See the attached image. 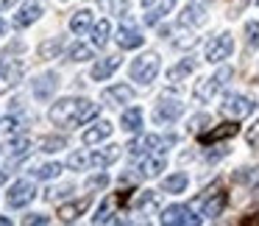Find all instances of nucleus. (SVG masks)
Instances as JSON below:
<instances>
[{"instance_id": "nucleus-1", "label": "nucleus", "mask_w": 259, "mask_h": 226, "mask_svg": "<svg viewBox=\"0 0 259 226\" xmlns=\"http://www.w3.org/2000/svg\"><path fill=\"white\" fill-rule=\"evenodd\" d=\"M98 112H101V106L92 103L90 98H62V101H56L51 106L48 118H51V123H56V126L75 129V126H84L87 120L98 118Z\"/></svg>"}, {"instance_id": "nucleus-2", "label": "nucleus", "mask_w": 259, "mask_h": 226, "mask_svg": "<svg viewBox=\"0 0 259 226\" xmlns=\"http://www.w3.org/2000/svg\"><path fill=\"white\" fill-rule=\"evenodd\" d=\"M159 67H162V59H159V53H156V51L142 53V56H140V59H134V62H131V67H128L131 81H137V84L148 87L153 79H156Z\"/></svg>"}, {"instance_id": "nucleus-3", "label": "nucleus", "mask_w": 259, "mask_h": 226, "mask_svg": "<svg viewBox=\"0 0 259 226\" xmlns=\"http://www.w3.org/2000/svg\"><path fill=\"white\" fill-rule=\"evenodd\" d=\"M231 79V67H220L214 76H209V79H203V81H198L195 84V90H192V95H195V101H201V103H209L214 95H218L220 90L226 87V81Z\"/></svg>"}, {"instance_id": "nucleus-4", "label": "nucleus", "mask_w": 259, "mask_h": 226, "mask_svg": "<svg viewBox=\"0 0 259 226\" xmlns=\"http://www.w3.org/2000/svg\"><path fill=\"white\" fill-rule=\"evenodd\" d=\"M176 137L167 134V137H156V134H140L137 140L128 142V154L140 157V154H153V151H164V145H173Z\"/></svg>"}, {"instance_id": "nucleus-5", "label": "nucleus", "mask_w": 259, "mask_h": 226, "mask_svg": "<svg viewBox=\"0 0 259 226\" xmlns=\"http://www.w3.org/2000/svg\"><path fill=\"white\" fill-rule=\"evenodd\" d=\"M253 109H256V101H253V98H245V95H229L220 103V115H226V118H231V120L248 118V115H253Z\"/></svg>"}, {"instance_id": "nucleus-6", "label": "nucleus", "mask_w": 259, "mask_h": 226, "mask_svg": "<svg viewBox=\"0 0 259 226\" xmlns=\"http://www.w3.org/2000/svg\"><path fill=\"white\" fill-rule=\"evenodd\" d=\"M34 198H36V187H34V181H28V179L14 181V184L9 187V193H6L9 207H14V209H20V207H25V204H31Z\"/></svg>"}, {"instance_id": "nucleus-7", "label": "nucleus", "mask_w": 259, "mask_h": 226, "mask_svg": "<svg viewBox=\"0 0 259 226\" xmlns=\"http://www.w3.org/2000/svg\"><path fill=\"white\" fill-rule=\"evenodd\" d=\"M231 51H234V40H231L229 31H223V34H218L206 45V62L209 64H220L223 59L231 56Z\"/></svg>"}, {"instance_id": "nucleus-8", "label": "nucleus", "mask_w": 259, "mask_h": 226, "mask_svg": "<svg viewBox=\"0 0 259 226\" xmlns=\"http://www.w3.org/2000/svg\"><path fill=\"white\" fill-rule=\"evenodd\" d=\"M237 131H240L237 120H229V123H220V126H214V129H209V131H198V142H201V145L223 142V140H231V137H234Z\"/></svg>"}, {"instance_id": "nucleus-9", "label": "nucleus", "mask_w": 259, "mask_h": 226, "mask_svg": "<svg viewBox=\"0 0 259 226\" xmlns=\"http://www.w3.org/2000/svg\"><path fill=\"white\" fill-rule=\"evenodd\" d=\"M162 223H167V226H179V223L192 226V223H198V218L192 215V207H184V204H173V207H167V209L162 212Z\"/></svg>"}, {"instance_id": "nucleus-10", "label": "nucleus", "mask_w": 259, "mask_h": 226, "mask_svg": "<svg viewBox=\"0 0 259 226\" xmlns=\"http://www.w3.org/2000/svg\"><path fill=\"white\" fill-rule=\"evenodd\" d=\"M23 64L20 62H6V59H0V95L3 92H9L14 84L20 81V76H23Z\"/></svg>"}, {"instance_id": "nucleus-11", "label": "nucleus", "mask_w": 259, "mask_h": 226, "mask_svg": "<svg viewBox=\"0 0 259 226\" xmlns=\"http://www.w3.org/2000/svg\"><path fill=\"white\" fill-rule=\"evenodd\" d=\"M181 115H184V103L181 101H159L156 103V112H153V120L156 123H173V120H179Z\"/></svg>"}, {"instance_id": "nucleus-12", "label": "nucleus", "mask_w": 259, "mask_h": 226, "mask_svg": "<svg viewBox=\"0 0 259 226\" xmlns=\"http://www.w3.org/2000/svg\"><path fill=\"white\" fill-rule=\"evenodd\" d=\"M42 14V3L39 0H25L23 9L14 14V28H28L31 23H36Z\"/></svg>"}, {"instance_id": "nucleus-13", "label": "nucleus", "mask_w": 259, "mask_h": 226, "mask_svg": "<svg viewBox=\"0 0 259 226\" xmlns=\"http://www.w3.org/2000/svg\"><path fill=\"white\" fill-rule=\"evenodd\" d=\"M90 201H92V198L84 196V198H78V201L62 204V207H59V220H64V223H73V220H78L81 215L90 209Z\"/></svg>"}, {"instance_id": "nucleus-14", "label": "nucleus", "mask_w": 259, "mask_h": 226, "mask_svg": "<svg viewBox=\"0 0 259 226\" xmlns=\"http://www.w3.org/2000/svg\"><path fill=\"white\" fill-rule=\"evenodd\" d=\"M101 98L109 103V106H120V103L134 101V90H131L128 84H114V87H106Z\"/></svg>"}, {"instance_id": "nucleus-15", "label": "nucleus", "mask_w": 259, "mask_h": 226, "mask_svg": "<svg viewBox=\"0 0 259 226\" xmlns=\"http://www.w3.org/2000/svg\"><path fill=\"white\" fill-rule=\"evenodd\" d=\"M117 159H120V145H109V148H103V151L87 154V165H90V168H109V165L117 162Z\"/></svg>"}, {"instance_id": "nucleus-16", "label": "nucleus", "mask_w": 259, "mask_h": 226, "mask_svg": "<svg viewBox=\"0 0 259 226\" xmlns=\"http://www.w3.org/2000/svg\"><path fill=\"white\" fill-rule=\"evenodd\" d=\"M56 87H59V76L56 73L39 76V79L34 81V98H36V101H48V98L56 92Z\"/></svg>"}, {"instance_id": "nucleus-17", "label": "nucleus", "mask_w": 259, "mask_h": 226, "mask_svg": "<svg viewBox=\"0 0 259 226\" xmlns=\"http://www.w3.org/2000/svg\"><path fill=\"white\" fill-rule=\"evenodd\" d=\"M114 126L109 123V120H101V123H95L92 129H87L84 134H81V140H84V145H98V142H103L106 137H112Z\"/></svg>"}, {"instance_id": "nucleus-18", "label": "nucleus", "mask_w": 259, "mask_h": 226, "mask_svg": "<svg viewBox=\"0 0 259 226\" xmlns=\"http://www.w3.org/2000/svg\"><path fill=\"white\" fill-rule=\"evenodd\" d=\"M134 209H140V212H159L162 209V196L156 190H142L134 201Z\"/></svg>"}, {"instance_id": "nucleus-19", "label": "nucleus", "mask_w": 259, "mask_h": 226, "mask_svg": "<svg viewBox=\"0 0 259 226\" xmlns=\"http://www.w3.org/2000/svg\"><path fill=\"white\" fill-rule=\"evenodd\" d=\"M142 42H145V36H142L137 28H131V25H123V28L117 31V45L123 48V51H134V48H140Z\"/></svg>"}, {"instance_id": "nucleus-20", "label": "nucleus", "mask_w": 259, "mask_h": 226, "mask_svg": "<svg viewBox=\"0 0 259 226\" xmlns=\"http://www.w3.org/2000/svg\"><path fill=\"white\" fill-rule=\"evenodd\" d=\"M120 62H123L120 56H106V59H101L98 64H92V73H90V76H92L95 81H106L109 76H112L114 70L120 67Z\"/></svg>"}, {"instance_id": "nucleus-21", "label": "nucleus", "mask_w": 259, "mask_h": 226, "mask_svg": "<svg viewBox=\"0 0 259 226\" xmlns=\"http://www.w3.org/2000/svg\"><path fill=\"white\" fill-rule=\"evenodd\" d=\"M170 42H173V48H179V51H190V48L198 45V36H195V31H190V25H181V28L170 36Z\"/></svg>"}, {"instance_id": "nucleus-22", "label": "nucleus", "mask_w": 259, "mask_h": 226, "mask_svg": "<svg viewBox=\"0 0 259 226\" xmlns=\"http://www.w3.org/2000/svg\"><path fill=\"white\" fill-rule=\"evenodd\" d=\"M226 204H229V193L218 190V193H214V198H209V201H206V207H203V215L214 220V218H218V215H223Z\"/></svg>"}, {"instance_id": "nucleus-23", "label": "nucleus", "mask_w": 259, "mask_h": 226, "mask_svg": "<svg viewBox=\"0 0 259 226\" xmlns=\"http://www.w3.org/2000/svg\"><path fill=\"white\" fill-rule=\"evenodd\" d=\"M92 28V12L90 9H81V12H75L73 17H70V31L73 34H87V31Z\"/></svg>"}, {"instance_id": "nucleus-24", "label": "nucleus", "mask_w": 259, "mask_h": 226, "mask_svg": "<svg viewBox=\"0 0 259 226\" xmlns=\"http://www.w3.org/2000/svg\"><path fill=\"white\" fill-rule=\"evenodd\" d=\"M206 12H203V6H198V3H190V6L181 12V25H203L206 23Z\"/></svg>"}, {"instance_id": "nucleus-25", "label": "nucleus", "mask_w": 259, "mask_h": 226, "mask_svg": "<svg viewBox=\"0 0 259 226\" xmlns=\"http://www.w3.org/2000/svg\"><path fill=\"white\" fill-rule=\"evenodd\" d=\"M120 123H123L125 131H131V134H137V131L142 129V109L140 106H131L123 112V118H120Z\"/></svg>"}, {"instance_id": "nucleus-26", "label": "nucleus", "mask_w": 259, "mask_h": 226, "mask_svg": "<svg viewBox=\"0 0 259 226\" xmlns=\"http://www.w3.org/2000/svg\"><path fill=\"white\" fill-rule=\"evenodd\" d=\"M137 170H140V176L153 179V176H159L164 170V157H148V159H142V162L137 165Z\"/></svg>"}, {"instance_id": "nucleus-27", "label": "nucleus", "mask_w": 259, "mask_h": 226, "mask_svg": "<svg viewBox=\"0 0 259 226\" xmlns=\"http://www.w3.org/2000/svg\"><path fill=\"white\" fill-rule=\"evenodd\" d=\"M59 53H62V36H53V40H45L39 48H36V56H39L42 62H48V59H56Z\"/></svg>"}, {"instance_id": "nucleus-28", "label": "nucleus", "mask_w": 259, "mask_h": 226, "mask_svg": "<svg viewBox=\"0 0 259 226\" xmlns=\"http://www.w3.org/2000/svg\"><path fill=\"white\" fill-rule=\"evenodd\" d=\"M109 34H112V23H109V20H98V23L92 25V42H95L98 48H103L109 42Z\"/></svg>"}, {"instance_id": "nucleus-29", "label": "nucleus", "mask_w": 259, "mask_h": 226, "mask_svg": "<svg viewBox=\"0 0 259 226\" xmlns=\"http://www.w3.org/2000/svg\"><path fill=\"white\" fill-rule=\"evenodd\" d=\"M192 70H195V62H192V59H184V62H179L176 64V67H170L167 70V81H181V79H187V76L192 73Z\"/></svg>"}, {"instance_id": "nucleus-30", "label": "nucleus", "mask_w": 259, "mask_h": 226, "mask_svg": "<svg viewBox=\"0 0 259 226\" xmlns=\"http://www.w3.org/2000/svg\"><path fill=\"white\" fill-rule=\"evenodd\" d=\"M170 9H173V0H162L159 6H153L151 12L145 14V23H148V25H159V23H162V17L170 12Z\"/></svg>"}, {"instance_id": "nucleus-31", "label": "nucleus", "mask_w": 259, "mask_h": 226, "mask_svg": "<svg viewBox=\"0 0 259 226\" xmlns=\"http://www.w3.org/2000/svg\"><path fill=\"white\" fill-rule=\"evenodd\" d=\"M31 151V140L28 137H17V140H12L9 142V157H14V159H20V157H25V154Z\"/></svg>"}, {"instance_id": "nucleus-32", "label": "nucleus", "mask_w": 259, "mask_h": 226, "mask_svg": "<svg viewBox=\"0 0 259 226\" xmlns=\"http://www.w3.org/2000/svg\"><path fill=\"white\" fill-rule=\"evenodd\" d=\"M162 187H164V193H184V187H187V173H173V176H167Z\"/></svg>"}, {"instance_id": "nucleus-33", "label": "nucleus", "mask_w": 259, "mask_h": 226, "mask_svg": "<svg viewBox=\"0 0 259 226\" xmlns=\"http://www.w3.org/2000/svg\"><path fill=\"white\" fill-rule=\"evenodd\" d=\"M64 145H67V140H64V137H59V134H53V137H42V140H39V148H42V151H48V154L62 151Z\"/></svg>"}, {"instance_id": "nucleus-34", "label": "nucleus", "mask_w": 259, "mask_h": 226, "mask_svg": "<svg viewBox=\"0 0 259 226\" xmlns=\"http://www.w3.org/2000/svg\"><path fill=\"white\" fill-rule=\"evenodd\" d=\"M59 173H62V165L59 162H45V165H39V168L34 170L36 179H56Z\"/></svg>"}, {"instance_id": "nucleus-35", "label": "nucleus", "mask_w": 259, "mask_h": 226, "mask_svg": "<svg viewBox=\"0 0 259 226\" xmlns=\"http://www.w3.org/2000/svg\"><path fill=\"white\" fill-rule=\"evenodd\" d=\"M234 181H237V184H253V181H259V168H242V170H237Z\"/></svg>"}, {"instance_id": "nucleus-36", "label": "nucleus", "mask_w": 259, "mask_h": 226, "mask_svg": "<svg viewBox=\"0 0 259 226\" xmlns=\"http://www.w3.org/2000/svg\"><path fill=\"white\" fill-rule=\"evenodd\" d=\"M87 59H92V48L75 42V45L70 48V62H87Z\"/></svg>"}, {"instance_id": "nucleus-37", "label": "nucleus", "mask_w": 259, "mask_h": 226, "mask_svg": "<svg viewBox=\"0 0 259 226\" xmlns=\"http://www.w3.org/2000/svg\"><path fill=\"white\" fill-rule=\"evenodd\" d=\"M106 184H109V176L106 173H98V176H92V179L87 181V187H90V190H103Z\"/></svg>"}, {"instance_id": "nucleus-38", "label": "nucleus", "mask_w": 259, "mask_h": 226, "mask_svg": "<svg viewBox=\"0 0 259 226\" xmlns=\"http://www.w3.org/2000/svg\"><path fill=\"white\" fill-rule=\"evenodd\" d=\"M245 36H248V45H259V23H248Z\"/></svg>"}, {"instance_id": "nucleus-39", "label": "nucleus", "mask_w": 259, "mask_h": 226, "mask_svg": "<svg viewBox=\"0 0 259 226\" xmlns=\"http://www.w3.org/2000/svg\"><path fill=\"white\" fill-rule=\"evenodd\" d=\"M245 140H248V145H251V148H259V120L251 126V129H248Z\"/></svg>"}, {"instance_id": "nucleus-40", "label": "nucleus", "mask_w": 259, "mask_h": 226, "mask_svg": "<svg viewBox=\"0 0 259 226\" xmlns=\"http://www.w3.org/2000/svg\"><path fill=\"white\" fill-rule=\"evenodd\" d=\"M3 129H6V131L23 129V118H6V120H3Z\"/></svg>"}, {"instance_id": "nucleus-41", "label": "nucleus", "mask_w": 259, "mask_h": 226, "mask_svg": "<svg viewBox=\"0 0 259 226\" xmlns=\"http://www.w3.org/2000/svg\"><path fill=\"white\" fill-rule=\"evenodd\" d=\"M203 123H209L206 115H198V118H192V120H190V131H201Z\"/></svg>"}, {"instance_id": "nucleus-42", "label": "nucleus", "mask_w": 259, "mask_h": 226, "mask_svg": "<svg viewBox=\"0 0 259 226\" xmlns=\"http://www.w3.org/2000/svg\"><path fill=\"white\" fill-rule=\"evenodd\" d=\"M48 220H51V218H45V215H28L23 223H48Z\"/></svg>"}, {"instance_id": "nucleus-43", "label": "nucleus", "mask_w": 259, "mask_h": 226, "mask_svg": "<svg viewBox=\"0 0 259 226\" xmlns=\"http://www.w3.org/2000/svg\"><path fill=\"white\" fill-rule=\"evenodd\" d=\"M12 3H17V0H0V9H6V6H12Z\"/></svg>"}, {"instance_id": "nucleus-44", "label": "nucleus", "mask_w": 259, "mask_h": 226, "mask_svg": "<svg viewBox=\"0 0 259 226\" xmlns=\"http://www.w3.org/2000/svg\"><path fill=\"white\" fill-rule=\"evenodd\" d=\"M142 6H145V9L148 6H156V0H142Z\"/></svg>"}, {"instance_id": "nucleus-45", "label": "nucleus", "mask_w": 259, "mask_h": 226, "mask_svg": "<svg viewBox=\"0 0 259 226\" xmlns=\"http://www.w3.org/2000/svg\"><path fill=\"white\" fill-rule=\"evenodd\" d=\"M6 223H12V220H9V218H3V215H0V226H6Z\"/></svg>"}, {"instance_id": "nucleus-46", "label": "nucleus", "mask_w": 259, "mask_h": 226, "mask_svg": "<svg viewBox=\"0 0 259 226\" xmlns=\"http://www.w3.org/2000/svg\"><path fill=\"white\" fill-rule=\"evenodd\" d=\"M3 28H6V23H3V20H0V34H3Z\"/></svg>"}, {"instance_id": "nucleus-47", "label": "nucleus", "mask_w": 259, "mask_h": 226, "mask_svg": "<svg viewBox=\"0 0 259 226\" xmlns=\"http://www.w3.org/2000/svg\"><path fill=\"white\" fill-rule=\"evenodd\" d=\"M62 3H67V0H62Z\"/></svg>"}, {"instance_id": "nucleus-48", "label": "nucleus", "mask_w": 259, "mask_h": 226, "mask_svg": "<svg viewBox=\"0 0 259 226\" xmlns=\"http://www.w3.org/2000/svg\"><path fill=\"white\" fill-rule=\"evenodd\" d=\"M256 3H259V0H256Z\"/></svg>"}]
</instances>
